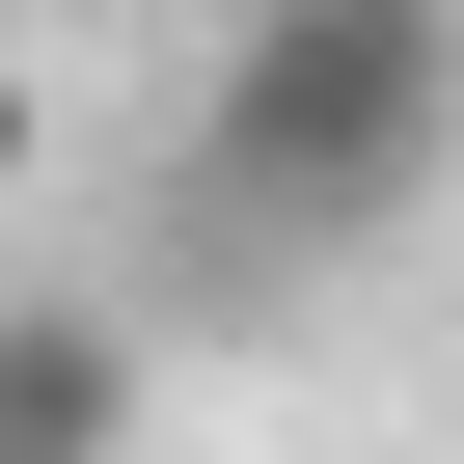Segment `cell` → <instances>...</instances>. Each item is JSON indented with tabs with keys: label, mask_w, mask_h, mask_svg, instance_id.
<instances>
[{
	"label": "cell",
	"mask_w": 464,
	"mask_h": 464,
	"mask_svg": "<svg viewBox=\"0 0 464 464\" xmlns=\"http://www.w3.org/2000/svg\"><path fill=\"white\" fill-rule=\"evenodd\" d=\"M0 464H137V328L110 301H0Z\"/></svg>",
	"instance_id": "obj_2"
},
{
	"label": "cell",
	"mask_w": 464,
	"mask_h": 464,
	"mask_svg": "<svg viewBox=\"0 0 464 464\" xmlns=\"http://www.w3.org/2000/svg\"><path fill=\"white\" fill-rule=\"evenodd\" d=\"M437 191H464V0H218L191 137H164V218H191L218 301L410 246Z\"/></svg>",
	"instance_id": "obj_1"
},
{
	"label": "cell",
	"mask_w": 464,
	"mask_h": 464,
	"mask_svg": "<svg viewBox=\"0 0 464 464\" xmlns=\"http://www.w3.org/2000/svg\"><path fill=\"white\" fill-rule=\"evenodd\" d=\"M28 164H55V82H28V55H0V191H28Z\"/></svg>",
	"instance_id": "obj_3"
}]
</instances>
